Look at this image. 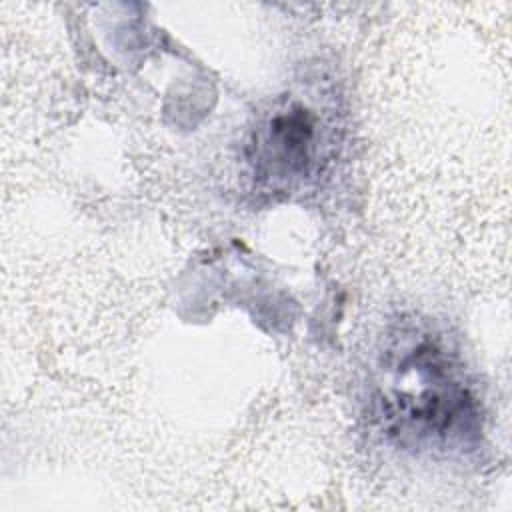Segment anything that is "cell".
<instances>
[{"instance_id":"6da1fadb","label":"cell","mask_w":512,"mask_h":512,"mask_svg":"<svg viewBox=\"0 0 512 512\" xmlns=\"http://www.w3.org/2000/svg\"><path fill=\"white\" fill-rule=\"evenodd\" d=\"M378 404L388 432L398 434L400 442L454 446L480 430L470 390L446 350L432 340H420L400 354Z\"/></svg>"},{"instance_id":"7a4b0ae2","label":"cell","mask_w":512,"mask_h":512,"mask_svg":"<svg viewBox=\"0 0 512 512\" xmlns=\"http://www.w3.org/2000/svg\"><path fill=\"white\" fill-rule=\"evenodd\" d=\"M314 152V118L296 106L270 120L264 138V160L280 176L302 174Z\"/></svg>"}]
</instances>
